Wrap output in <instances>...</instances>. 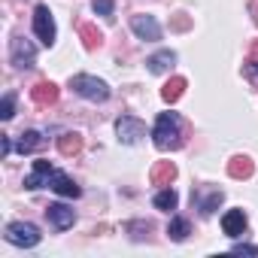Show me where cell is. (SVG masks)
Listing matches in <instances>:
<instances>
[{
	"label": "cell",
	"mask_w": 258,
	"mask_h": 258,
	"mask_svg": "<svg viewBox=\"0 0 258 258\" xmlns=\"http://www.w3.org/2000/svg\"><path fill=\"white\" fill-rule=\"evenodd\" d=\"M79 149H82V137H79V134H70V131H67V134L58 137V152H61V155H76Z\"/></svg>",
	"instance_id": "44dd1931"
},
{
	"label": "cell",
	"mask_w": 258,
	"mask_h": 258,
	"mask_svg": "<svg viewBox=\"0 0 258 258\" xmlns=\"http://www.w3.org/2000/svg\"><path fill=\"white\" fill-rule=\"evenodd\" d=\"M79 37H82V43H85L88 52H94V49L103 46V34H100L94 25H79Z\"/></svg>",
	"instance_id": "e0dca14e"
},
{
	"label": "cell",
	"mask_w": 258,
	"mask_h": 258,
	"mask_svg": "<svg viewBox=\"0 0 258 258\" xmlns=\"http://www.w3.org/2000/svg\"><path fill=\"white\" fill-rule=\"evenodd\" d=\"M173 179H176V164L173 161H158L152 167V182L155 185H170Z\"/></svg>",
	"instance_id": "9a60e30c"
},
{
	"label": "cell",
	"mask_w": 258,
	"mask_h": 258,
	"mask_svg": "<svg viewBox=\"0 0 258 258\" xmlns=\"http://www.w3.org/2000/svg\"><path fill=\"white\" fill-rule=\"evenodd\" d=\"M173 64H176V52L161 49V52H155V55L146 61V70H149V73H170Z\"/></svg>",
	"instance_id": "4fadbf2b"
},
{
	"label": "cell",
	"mask_w": 258,
	"mask_h": 258,
	"mask_svg": "<svg viewBox=\"0 0 258 258\" xmlns=\"http://www.w3.org/2000/svg\"><path fill=\"white\" fill-rule=\"evenodd\" d=\"M34 34H37V40L49 49V46H55V37H58V31H55V19H52V13H49V7L46 4H40L37 10H34Z\"/></svg>",
	"instance_id": "277c9868"
},
{
	"label": "cell",
	"mask_w": 258,
	"mask_h": 258,
	"mask_svg": "<svg viewBox=\"0 0 258 258\" xmlns=\"http://www.w3.org/2000/svg\"><path fill=\"white\" fill-rule=\"evenodd\" d=\"M10 61H13L19 70L34 67V64H37V49H34V43H31V40H25V37H13V46H10Z\"/></svg>",
	"instance_id": "8992f818"
},
{
	"label": "cell",
	"mask_w": 258,
	"mask_h": 258,
	"mask_svg": "<svg viewBox=\"0 0 258 258\" xmlns=\"http://www.w3.org/2000/svg\"><path fill=\"white\" fill-rule=\"evenodd\" d=\"M49 188L58 191L61 198H79V195H82V188H79L64 170H52V176H49Z\"/></svg>",
	"instance_id": "30bf717a"
},
{
	"label": "cell",
	"mask_w": 258,
	"mask_h": 258,
	"mask_svg": "<svg viewBox=\"0 0 258 258\" xmlns=\"http://www.w3.org/2000/svg\"><path fill=\"white\" fill-rule=\"evenodd\" d=\"M152 140H155V146H158L161 152L182 146V118H179V112H161V115L155 118Z\"/></svg>",
	"instance_id": "6da1fadb"
},
{
	"label": "cell",
	"mask_w": 258,
	"mask_h": 258,
	"mask_svg": "<svg viewBox=\"0 0 258 258\" xmlns=\"http://www.w3.org/2000/svg\"><path fill=\"white\" fill-rule=\"evenodd\" d=\"M13 115H16V94H13V91H7V94H4V100H0V118L10 121Z\"/></svg>",
	"instance_id": "603a6c76"
},
{
	"label": "cell",
	"mask_w": 258,
	"mask_h": 258,
	"mask_svg": "<svg viewBox=\"0 0 258 258\" xmlns=\"http://www.w3.org/2000/svg\"><path fill=\"white\" fill-rule=\"evenodd\" d=\"M115 134H118V140H121L124 146H134V143H140V140L146 137V124H143L140 118H134V115H118Z\"/></svg>",
	"instance_id": "5b68a950"
},
{
	"label": "cell",
	"mask_w": 258,
	"mask_h": 258,
	"mask_svg": "<svg viewBox=\"0 0 258 258\" xmlns=\"http://www.w3.org/2000/svg\"><path fill=\"white\" fill-rule=\"evenodd\" d=\"M40 146H43L40 131H25V134H19V140H16V152H22V155L34 152V149H40Z\"/></svg>",
	"instance_id": "2e32d148"
},
{
	"label": "cell",
	"mask_w": 258,
	"mask_h": 258,
	"mask_svg": "<svg viewBox=\"0 0 258 258\" xmlns=\"http://www.w3.org/2000/svg\"><path fill=\"white\" fill-rule=\"evenodd\" d=\"M222 198H225V195H222V188H210L207 195H204L201 188H198V191H191V204H195V210H198L201 216H213V213H216V207L222 204Z\"/></svg>",
	"instance_id": "ba28073f"
},
{
	"label": "cell",
	"mask_w": 258,
	"mask_h": 258,
	"mask_svg": "<svg viewBox=\"0 0 258 258\" xmlns=\"http://www.w3.org/2000/svg\"><path fill=\"white\" fill-rule=\"evenodd\" d=\"M152 204H155V210H164V213H170V210H176V204H179V195H176L173 188H161V191L152 198Z\"/></svg>",
	"instance_id": "ffe728a7"
},
{
	"label": "cell",
	"mask_w": 258,
	"mask_h": 258,
	"mask_svg": "<svg viewBox=\"0 0 258 258\" xmlns=\"http://www.w3.org/2000/svg\"><path fill=\"white\" fill-rule=\"evenodd\" d=\"M10 152H13V140H10V137H0V155L7 158Z\"/></svg>",
	"instance_id": "484cf974"
},
{
	"label": "cell",
	"mask_w": 258,
	"mask_h": 258,
	"mask_svg": "<svg viewBox=\"0 0 258 258\" xmlns=\"http://www.w3.org/2000/svg\"><path fill=\"white\" fill-rule=\"evenodd\" d=\"M70 88H73L79 97L94 100V103H103V100L109 97V85H106L103 79H97V76H88V73H76V76H70Z\"/></svg>",
	"instance_id": "7a4b0ae2"
},
{
	"label": "cell",
	"mask_w": 258,
	"mask_h": 258,
	"mask_svg": "<svg viewBox=\"0 0 258 258\" xmlns=\"http://www.w3.org/2000/svg\"><path fill=\"white\" fill-rule=\"evenodd\" d=\"M222 231L228 237H243V231H246V213L243 210H228L222 216Z\"/></svg>",
	"instance_id": "7c38bea8"
},
{
	"label": "cell",
	"mask_w": 258,
	"mask_h": 258,
	"mask_svg": "<svg viewBox=\"0 0 258 258\" xmlns=\"http://www.w3.org/2000/svg\"><path fill=\"white\" fill-rule=\"evenodd\" d=\"M4 237H7L13 246H22V249H34V246L43 240L40 228H37V225H31V222H10Z\"/></svg>",
	"instance_id": "3957f363"
},
{
	"label": "cell",
	"mask_w": 258,
	"mask_h": 258,
	"mask_svg": "<svg viewBox=\"0 0 258 258\" xmlns=\"http://www.w3.org/2000/svg\"><path fill=\"white\" fill-rule=\"evenodd\" d=\"M228 173H231L234 179H246V176H252V161H249L246 155H237V158H231Z\"/></svg>",
	"instance_id": "7402d4cb"
},
{
	"label": "cell",
	"mask_w": 258,
	"mask_h": 258,
	"mask_svg": "<svg viewBox=\"0 0 258 258\" xmlns=\"http://www.w3.org/2000/svg\"><path fill=\"white\" fill-rule=\"evenodd\" d=\"M185 85H188V82H185L182 76H173V79H170V82H167V85L161 88V97H164V103H176V100L182 97Z\"/></svg>",
	"instance_id": "ac0fdd59"
},
{
	"label": "cell",
	"mask_w": 258,
	"mask_h": 258,
	"mask_svg": "<svg viewBox=\"0 0 258 258\" xmlns=\"http://www.w3.org/2000/svg\"><path fill=\"white\" fill-rule=\"evenodd\" d=\"M52 170H55V167H52L49 161H43V158H40V161H34V170L25 176V188H43V185H49Z\"/></svg>",
	"instance_id": "8fae6325"
},
{
	"label": "cell",
	"mask_w": 258,
	"mask_h": 258,
	"mask_svg": "<svg viewBox=\"0 0 258 258\" xmlns=\"http://www.w3.org/2000/svg\"><path fill=\"white\" fill-rule=\"evenodd\" d=\"M46 216H49L52 228H58V231H67V228H73V222H76V213H73V207H67V204H49Z\"/></svg>",
	"instance_id": "9c48e42d"
},
{
	"label": "cell",
	"mask_w": 258,
	"mask_h": 258,
	"mask_svg": "<svg viewBox=\"0 0 258 258\" xmlns=\"http://www.w3.org/2000/svg\"><path fill=\"white\" fill-rule=\"evenodd\" d=\"M94 13L97 16H103V19H112V0H94Z\"/></svg>",
	"instance_id": "cb8c5ba5"
},
{
	"label": "cell",
	"mask_w": 258,
	"mask_h": 258,
	"mask_svg": "<svg viewBox=\"0 0 258 258\" xmlns=\"http://www.w3.org/2000/svg\"><path fill=\"white\" fill-rule=\"evenodd\" d=\"M131 31L137 34V40H146V43L161 40V25L155 22V16H131Z\"/></svg>",
	"instance_id": "52a82bcc"
},
{
	"label": "cell",
	"mask_w": 258,
	"mask_h": 258,
	"mask_svg": "<svg viewBox=\"0 0 258 258\" xmlns=\"http://www.w3.org/2000/svg\"><path fill=\"white\" fill-rule=\"evenodd\" d=\"M188 234H191V225H188V219H182V216H173V219H170V225H167V237H170V240H176V243H182Z\"/></svg>",
	"instance_id": "d6986e66"
},
{
	"label": "cell",
	"mask_w": 258,
	"mask_h": 258,
	"mask_svg": "<svg viewBox=\"0 0 258 258\" xmlns=\"http://www.w3.org/2000/svg\"><path fill=\"white\" fill-rule=\"evenodd\" d=\"M249 67H252V70H255V73H258V61H255V58H252V61H249Z\"/></svg>",
	"instance_id": "4316f807"
},
{
	"label": "cell",
	"mask_w": 258,
	"mask_h": 258,
	"mask_svg": "<svg viewBox=\"0 0 258 258\" xmlns=\"http://www.w3.org/2000/svg\"><path fill=\"white\" fill-rule=\"evenodd\" d=\"M234 255H258V246H249V243H234L231 246Z\"/></svg>",
	"instance_id": "d4e9b609"
},
{
	"label": "cell",
	"mask_w": 258,
	"mask_h": 258,
	"mask_svg": "<svg viewBox=\"0 0 258 258\" xmlns=\"http://www.w3.org/2000/svg\"><path fill=\"white\" fill-rule=\"evenodd\" d=\"M31 100L40 103V106L55 103V100H58V85H55V82H37V85L31 88Z\"/></svg>",
	"instance_id": "5bb4252c"
}]
</instances>
